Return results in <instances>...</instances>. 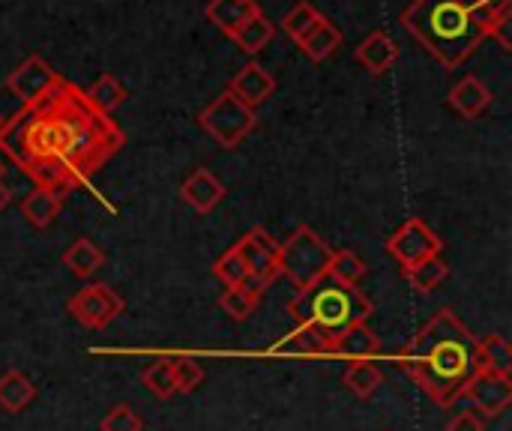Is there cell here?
<instances>
[{
    "mask_svg": "<svg viewBox=\"0 0 512 431\" xmlns=\"http://www.w3.org/2000/svg\"><path fill=\"white\" fill-rule=\"evenodd\" d=\"M447 431H486V420L474 411H462L447 423Z\"/></svg>",
    "mask_w": 512,
    "mask_h": 431,
    "instance_id": "e575fe53",
    "label": "cell"
},
{
    "mask_svg": "<svg viewBox=\"0 0 512 431\" xmlns=\"http://www.w3.org/2000/svg\"><path fill=\"white\" fill-rule=\"evenodd\" d=\"M213 276H216L225 288L249 285V270H246V264L240 261V255H237L234 249H228V252L213 264Z\"/></svg>",
    "mask_w": 512,
    "mask_h": 431,
    "instance_id": "1f68e13d",
    "label": "cell"
},
{
    "mask_svg": "<svg viewBox=\"0 0 512 431\" xmlns=\"http://www.w3.org/2000/svg\"><path fill=\"white\" fill-rule=\"evenodd\" d=\"M339 45H342V30H339L330 18H324V15H321V18L306 30V36L297 42V48H300L309 60H315V63L333 57Z\"/></svg>",
    "mask_w": 512,
    "mask_h": 431,
    "instance_id": "ac0fdd59",
    "label": "cell"
},
{
    "mask_svg": "<svg viewBox=\"0 0 512 431\" xmlns=\"http://www.w3.org/2000/svg\"><path fill=\"white\" fill-rule=\"evenodd\" d=\"M3 174H6V165L0 162V180H3Z\"/></svg>",
    "mask_w": 512,
    "mask_h": 431,
    "instance_id": "74e56055",
    "label": "cell"
},
{
    "mask_svg": "<svg viewBox=\"0 0 512 431\" xmlns=\"http://www.w3.org/2000/svg\"><path fill=\"white\" fill-rule=\"evenodd\" d=\"M357 60H360V66H366L372 75H384V72L393 69V63L399 60V45H396L384 30H375V33H369V36L357 45Z\"/></svg>",
    "mask_w": 512,
    "mask_h": 431,
    "instance_id": "9a60e30c",
    "label": "cell"
},
{
    "mask_svg": "<svg viewBox=\"0 0 512 431\" xmlns=\"http://www.w3.org/2000/svg\"><path fill=\"white\" fill-rule=\"evenodd\" d=\"M171 378H174V393L189 396L204 384V369L192 357H177L171 360Z\"/></svg>",
    "mask_w": 512,
    "mask_h": 431,
    "instance_id": "f546056e",
    "label": "cell"
},
{
    "mask_svg": "<svg viewBox=\"0 0 512 431\" xmlns=\"http://www.w3.org/2000/svg\"><path fill=\"white\" fill-rule=\"evenodd\" d=\"M99 431H144V420H141L129 405H114V408L102 417Z\"/></svg>",
    "mask_w": 512,
    "mask_h": 431,
    "instance_id": "836d02e7",
    "label": "cell"
},
{
    "mask_svg": "<svg viewBox=\"0 0 512 431\" xmlns=\"http://www.w3.org/2000/svg\"><path fill=\"white\" fill-rule=\"evenodd\" d=\"M477 366L483 372H495V375H504L510 378L512 372V348L510 342L498 333L486 336V339H477Z\"/></svg>",
    "mask_w": 512,
    "mask_h": 431,
    "instance_id": "44dd1931",
    "label": "cell"
},
{
    "mask_svg": "<svg viewBox=\"0 0 512 431\" xmlns=\"http://www.w3.org/2000/svg\"><path fill=\"white\" fill-rule=\"evenodd\" d=\"M198 123L219 147L231 150L258 126V114L255 108L243 105L231 90H225L198 114Z\"/></svg>",
    "mask_w": 512,
    "mask_h": 431,
    "instance_id": "8992f818",
    "label": "cell"
},
{
    "mask_svg": "<svg viewBox=\"0 0 512 431\" xmlns=\"http://www.w3.org/2000/svg\"><path fill=\"white\" fill-rule=\"evenodd\" d=\"M447 276H450V267H447V261H444L441 255H432V258H426L423 264L405 270V279H408V285H411L417 294H432L435 288H441V282H444Z\"/></svg>",
    "mask_w": 512,
    "mask_h": 431,
    "instance_id": "484cf974",
    "label": "cell"
},
{
    "mask_svg": "<svg viewBox=\"0 0 512 431\" xmlns=\"http://www.w3.org/2000/svg\"><path fill=\"white\" fill-rule=\"evenodd\" d=\"M249 270V288L264 294L279 279V243L264 228H252L231 246Z\"/></svg>",
    "mask_w": 512,
    "mask_h": 431,
    "instance_id": "52a82bcc",
    "label": "cell"
},
{
    "mask_svg": "<svg viewBox=\"0 0 512 431\" xmlns=\"http://www.w3.org/2000/svg\"><path fill=\"white\" fill-rule=\"evenodd\" d=\"M72 321H78L87 330H105L123 315V300L108 285H87L66 303Z\"/></svg>",
    "mask_w": 512,
    "mask_h": 431,
    "instance_id": "ba28073f",
    "label": "cell"
},
{
    "mask_svg": "<svg viewBox=\"0 0 512 431\" xmlns=\"http://www.w3.org/2000/svg\"><path fill=\"white\" fill-rule=\"evenodd\" d=\"M510 21H512V0L504 3L501 9H495L486 21V39H495L504 51H512L510 39Z\"/></svg>",
    "mask_w": 512,
    "mask_h": 431,
    "instance_id": "d6a6232c",
    "label": "cell"
},
{
    "mask_svg": "<svg viewBox=\"0 0 512 431\" xmlns=\"http://www.w3.org/2000/svg\"><path fill=\"white\" fill-rule=\"evenodd\" d=\"M276 36V24L264 15V12H258L255 18H249L231 39L237 42V48L240 51H246V54H258L270 39Z\"/></svg>",
    "mask_w": 512,
    "mask_h": 431,
    "instance_id": "4316f807",
    "label": "cell"
},
{
    "mask_svg": "<svg viewBox=\"0 0 512 431\" xmlns=\"http://www.w3.org/2000/svg\"><path fill=\"white\" fill-rule=\"evenodd\" d=\"M258 300H261L258 291H252L249 285H240V288H225V294L219 297V306H222V312H225L228 318L246 321L249 315H255Z\"/></svg>",
    "mask_w": 512,
    "mask_h": 431,
    "instance_id": "83f0119b",
    "label": "cell"
},
{
    "mask_svg": "<svg viewBox=\"0 0 512 431\" xmlns=\"http://www.w3.org/2000/svg\"><path fill=\"white\" fill-rule=\"evenodd\" d=\"M444 240L423 222V219H408L390 240H387V252L393 255V261L402 270H411L417 264H423L432 255H441Z\"/></svg>",
    "mask_w": 512,
    "mask_h": 431,
    "instance_id": "9c48e42d",
    "label": "cell"
},
{
    "mask_svg": "<svg viewBox=\"0 0 512 431\" xmlns=\"http://www.w3.org/2000/svg\"><path fill=\"white\" fill-rule=\"evenodd\" d=\"M243 105L249 108H258L264 105L273 93H276V78L261 66V63H246L234 78H231V87H228Z\"/></svg>",
    "mask_w": 512,
    "mask_h": 431,
    "instance_id": "7c38bea8",
    "label": "cell"
},
{
    "mask_svg": "<svg viewBox=\"0 0 512 431\" xmlns=\"http://www.w3.org/2000/svg\"><path fill=\"white\" fill-rule=\"evenodd\" d=\"M486 21L468 0H414L402 12V27L444 66L459 69L486 39Z\"/></svg>",
    "mask_w": 512,
    "mask_h": 431,
    "instance_id": "3957f363",
    "label": "cell"
},
{
    "mask_svg": "<svg viewBox=\"0 0 512 431\" xmlns=\"http://www.w3.org/2000/svg\"><path fill=\"white\" fill-rule=\"evenodd\" d=\"M36 399V384L24 372H6L0 375V408L6 414H21Z\"/></svg>",
    "mask_w": 512,
    "mask_h": 431,
    "instance_id": "ffe728a7",
    "label": "cell"
},
{
    "mask_svg": "<svg viewBox=\"0 0 512 431\" xmlns=\"http://www.w3.org/2000/svg\"><path fill=\"white\" fill-rule=\"evenodd\" d=\"M3 120H6V117H3V114H0V126H3Z\"/></svg>",
    "mask_w": 512,
    "mask_h": 431,
    "instance_id": "f35d334b",
    "label": "cell"
},
{
    "mask_svg": "<svg viewBox=\"0 0 512 431\" xmlns=\"http://www.w3.org/2000/svg\"><path fill=\"white\" fill-rule=\"evenodd\" d=\"M180 198H183L192 210L210 213V210H216L219 201L225 198V186L219 183V177H216L210 168H195V171L183 180Z\"/></svg>",
    "mask_w": 512,
    "mask_h": 431,
    "instance_id": "4fadbf2b",
    "label": "cell"
},
{
    "mask_svg": "<svg viewBox=\"0 0 512 431\" xmlns=\"http://www.w3.org/2000/svg\"><path fill=\"white\" fill-rule=\"evenodd\" d=\"M60 210H63V195H57L51 189H42V186H33L21 201V216L36 231H45L60 216Z\"/></svg>",
    "mask_w": 512,
    "mask_h": 431,
    "instance_id": "e0dca14e",
    "label": "cell"
},
{
    "mask_svg": "<svg viewBox=\"0 0 512 431\" xmlns=\"http://www.w3.org/2000/svg\"><path fill=\"white\" fill-rule=\"evenodd\" d=\"M333 249L321 240L309 225H300L282 246H279V276H285L297 291H306L327 279Z\"/></svg>",
    "mask_w": 512,
    "mask_h": 431,
    "instance_id": "5b68a950",
    "label": "cell"
},
{
    "mask_svg": "<svg viewBox=\"0 0 512 431\" xmlns=\"http://www.w3.org/2000/svg\"><path fill=\"white\" fill-rule=\"evenodd\" d=\"M57 78H60V75L45 63V57L30 54V57H24V60L9 72L6 90H9L12 96H18L21 105H27V102H33V99H39Z\"/></svg>",
    "mask_w": 512,
    "mask_h": 431,
    "instance_id": "8fae6325",
    "label": "cell"
},
{
    "mask_svg": "<svg viewBox=\"0 0 512 431\" xmlns=\"http://www.w3.org/2000/svg\"><path fill=\"white\" fill-rule=\"evenodd\" d=\"M492 90L477 78V75H465L453 90H450V105L465 117V120H477L489 105H492Z\"/></svg>",
    "mask_w": 512,
    "mask_h": 431,
    "instance_id": "2e32d148",
    "label": "cell"
},
{
    "mask_svg": "<svg viewBox=\"0 0 512 431\" xmlns=\"http://www.w3.org/2000/svg\"><path fill=\"white\" fill-rule=\"evenodd\" d=\"M141 384L147 387V393H153L156 399H171L174 396V378H171V360H156L141 372Z\"/></svg>",
    "mask_w": 512,
    "mask_h": 431,
    "instance_id": "4dcf8cb0",
    "label": "cell"
},
{
    "mask_svg": "<svg viewBox=\"0 0 512 431\" xmlns=\"http://www.w3.org/2000/svg\"><path fill=\"white\" fill-rule=\"evenodd\" d=\"M318 18H321V12H318L309 0H297V3L288 9V15L279 21V27L288 33L291 42H300V39L306 36V30H309Z\"/></svg>",
    "mask_w": 512,
    "mask_h": 431,
    "instance_id": "f1b7e54d",
    "label": "cell"
},
{
    "mask_svg": "<svg viewBox=\"0 0 512 431\" xmlns=\"http://www.w3.org/2000/svg\"><path fill=\"white\" fill-rule=\"evenodd\" d=\"M63 264H66V270H69L72 276H78V279H90V276L105 264V255H102V249H99L93 240L78 237V240L63 252Z\"/></svg>",
    "mask_w": 512,
    "mask_h": 431,
    "instance_id": "7402d4cb",
    "label": "cell"
},
{
    "mask_svg": "<svg viewBox=\"0 0 512 431\" xmlns=\"http://www.w3.org/2000/svg\"><path fill=\"white\" fill-rule=\"evenodd\" d=\"M381 351V339L366 327V324H360V327H351L333 348H330V354L333 357H345L348 363H357V360H372L375 354Z\"/></svg>",
    "mask_w": 512,
    "mask_h": 431,
    "instance_id": "d6986e66",
    "label": "cell"
},
{
    "mask_svg": "<svg viewBox=\"0 0 512 431\" xmlns=\"http://www.w3.org/2000/svg\"><path fill=\"white\" fill-rule=\"evenodd\" d=\"M399 363L432 402L453 405L474 372H480L477 339L450 309H441L402 348Z\"/></svg>",
    "mask_w": 512,
    "mask_h": 431,
    "instance_id": "7a4b0ae2",
    "label": "cell"
},
{
    "mask_svg": "<svg viewBox=\"0 0 512 431\" xmlns=\"http://www.w3.org/2000/svg\"><path fill=\"white\" fill-rule=\"evenodd\" d=\"M288 312L300 324L297 348H303V342H309L306 348L330 354V348L351 327H360L372 318L375 306L360 294V288L339 285L333 279H321L318 285L297 291Z\"/></svg>",
    "mask_w": 512,
    "mask_h": 431,
    "instance_id": "277c9868",
    "label": "cell"
},
{
    "mask_svg": "<svg viewBox=\"0 0 512 431\" xmlns=\"http://www.w3.org/2000/svg\"><path fill=\"white\" fill-rule=\"evenodd\" d=\"M342 384L357 399H372L381 390V384H384V372L372 360H357V363H348V369L342 375Z\"/></svg>",
    "mask_w": 512,
    "mask_h": 431,
    "instance_id": "603a6c76",
    "label": "cell"
},
{
    "mask_svg": "<svg viewBox=\"0 0 512 431\" xmlns=\"http://www.w3.org/2000/svg\"><path fill=\"white\" fill-rule=\"evenodd\" d=\"M258 12H261V6L255 0H210L204 9L207 21L216 24L225 36H234Z\"/></svg>",
    "mask_w": 512,
    "mask_h": 431,
    "instance_id": "5bb4252c",
    "label": "cell"
},
{
    "mask_svg": "<svg viewBox=\"0 0 512 431\" xmlns=\"http://www.w3.org/2000/svg\"><path fill=\"white\" fill-rule=\"evenodd\" d=\"M84 96H87V102L96 108V111H102V114H111L114 108H120L123 102H126V96H129V90L114 78V75H99L87 90H84Z\"/></svg>",
    "mask_w": 512,
    "mask_h": 431,
    "instance_id": "cb8c5ba5",
    "label": "cell"
},
{
    "mask_svg": "<svg viewBox=\"0 0 512 431\" xmlns=\"http://www.w3.org/2000/svg\"><path fill=\"white\" fill-rule=\"evenodd\" d=\"M366 261L354 252V249H333L330 267H327V279L339 282V285H351L357 288L366 276Z\"/></svg>",
    "mask_w": 512,
    "mask_h": 431,
    "instance_id": "d4e9b609",
    "label": "cell"
},
{
    "mask_svg": "<svg viewBox=\"0 0 512 431\" xmlns=\"http://www.w3.org/2000/svg\"><path fill=\"white\" fill-rule=\"evenodd\" d=\"M459 399H465L471 408H477L474 414L480 417H501L512 405V381L495 372H474V378L465 384V390L459 393ZM456 399V402H459Z\"/></svg>",
    "mask_w": 512,
    "mask_h": 431,
    "instance_id": "30bf717a",
    "label": "cell"
},
{
    "mask_svg": "<svg viewBox=\"0 0 512 431\" xmlns=\"http://www.w3.org/2000/svg\"><path fill=\"white\" fill-rule=\"evenodd\" d=\"M504 3H510V0H468V6L477 12V15H483V18H489L495 9H501Z\"/></svg>",
    "mask_w": 512,
    "mask_h": 431,
    "instance_id": "d590c367",
    "label": "cell"
},
{
    "mask_svg": "<svg viewBox=\"0 0 512 431\" xmlns=\"http://www.w3.org/2000/svg\"><path fill=\"white\" fill-rule=\"evenodd\" d=\"M123 147V129L96 111L84 90L57 78L39 99L21 105L0 126V153L33 186L69 195Z\"/></svg>",
    "mask_w": 512,
    "mask_h": 431,
    "instance_id": "6da1fadb",
    "label": "cell"
},
{
    "mask_svg": "<svg viewBox=\"0 0 512 431\" xmlns=\"http://www.w3.org/2000/svg\"><path fill=\"white\" fill-rule=\"evenodd\" d=\"M9 201H12V192H9V189L3 186V180H0V213H3V207H6Z\"/></svg>",
    "mask_w": 512,
    "mask_h": 431,
    "instance_id": "8d00e7d4",
    "label": "cell"
}]
</instances>
